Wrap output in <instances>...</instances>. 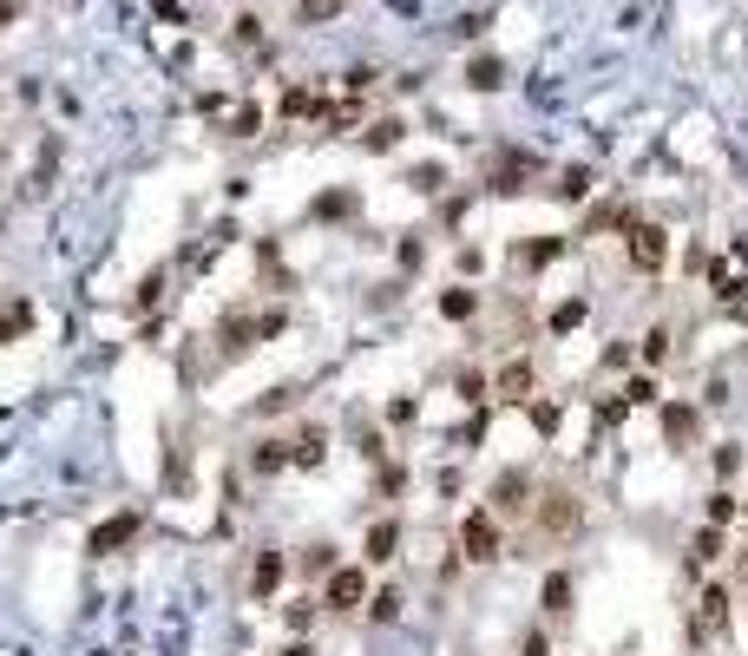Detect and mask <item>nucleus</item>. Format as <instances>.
Listing matches in <instances>:
<instances>
[{
	"instance_id": "40",
	"label": "nucleus",
	"mask_w": 748,
	"mask_h": 656,
	"mask_svg": "<svg viewBox=\"0 0 748 656\" xmlns=\"http://www.w3.org/2000/svg\"><path fill=\"white\" fill-rule=\"evenodd\" d=\"M283 617H289V631L302 637V631L316 623V604H309V597H296V604H283Z\"/></svg>"
},
{
	"instance_id": "34",
	"label": "nucleus",
	"mask_w": 748,
	"mask_h": 656,
	"mask_svg": "<svg viewBox=\"0 0 748 656\" xmlns=\"http://www.w3.org/2000/svg\"><path fill=\"white\" fill-rule=\"evenodd\" d=\"M407 492V467H374V499H401Z\"/></svg>"
},
{
	"instance_id": "41",
	"label": "nucleus",
	"mask_w": 748,
	"mask_h": 656,
	"mask_svg": "<svg viewBox=\"0 0 748 656\" xmlns=\"http://www.w3.org/2000/svg\"><path fill=\"white\" fill-rule=\"evenodd\" d=\"M230 40H237V46H257V40H263V20H257V14H237Z\"/></svg>"
},
{
	"instance_id": "5",
	"label": "nucleus",
	"mask_w": 748,
	"mask_h": 656,
	"mask_svg": "<svg viewBox=\"0 0 748 656\" xmlns=\"http://www.w3.org/2000/svg\"><path fill=\"white\" fill-rule=\"evenodd\" d=\"M624 243H630V269H644V276H656V269L670 263V230H663V224H636V217H630Z\"/></svg>"
},
{
	"instance_id": "23",
	"label": "nucleus",
	"mask_w": 748,
	"mask_h": 656,
	"mask_svg": "<svg viewBox=\"0 0 748 656\" xmlns=\"http://www.w3.org/2000/svg\"><path fill=\"white\" fill-rule=\"evenodd\" d=\"M703 276H709V289H715V303H723V309H742V276H729L715 256L703 263Z\"/></svg>"
},
{
	"instance_id": "3",
	"label": "nucleus",
	"mask_w": 748,
	"mask_h": 656,
	"mask_svg": "<svg viewBox=\"0 0 748 656\" xmlns=\"http://www.w3.org/2000/svg\"><path fill=\"white\" fill-rule=\"evenodd\" d=\"M138 532H145V512H138V506H119L112 518H99V526L86 532V552H92V558H112V552H125V545H138Z\"/></svg>"
},
{
	"instance_id": "11",
	"label": "nucleus",
	"mask_w": 748,
	"mask_h": 656,
	"mask_svg": "<svg viewBox=\"0 0 748 656\" xmlns=\"http://www.w3.org/2000/svg\"><path fill=\"white\" fill-rule=\"evenodd\" d=\"M355 210H362V190H348V184L316 190V204H309V217H316V224H348Z\"/></svg>"
},
{
	"instance_id": "17",
	"label": "nucleus",
	"mask_w": 748,
	"mask_h": 656,
	"mask_svg": "<svg viewBox=\"0 0 748 656\" xmlns=\"http://www.w3.org/2000/svg\"><path fill=\"white\" fill-rule=\"evenodd\" d=\"M723 623H729V584H709L696 597V637L703 631H723Z\"/></svg>"
},
{
	"instance_id": "33",
	"label": "nucleus",
	"mask_w": 748,
	"mask_h": 656,
	"mask_svg": "<svg viewBox=\"0 0 748 656\" xmlns=\"http://www.w3.org/2000/svg\"><path fill=\"white\" fill-rule=\"evenodd\" d=\"M302 400V388H296V381H276V388L257 400V414H283V407H296Z\"/></svg>"
},
{
	"instance_id": "4",
	"label": "nucleus",
	"mask_w": 748,
	"mask_h": 656,
	"mask_svg": "<svg viewBox=\"0 0 748 656\" xmlns=\"http://www.w3.org/2000/svg\"><path fill=\"white\" fill-rule=\"evenodd\" d=\"M362 604H368V564H335L322 578V611L348 617V611H362Z\"/></svg>"
},
{
	"instance_id": "39",
	"label": "nucleus",
	"mask_w": 748,
	"mask_h": 656,
	"mask_svg": "<svg viewBox=\"0 0 748 656\" xmlns=\"http://www.w3.org/2000/svg\"><path fill=\"white\" fill-rule=\"evenodd\" d=\"M413 420H421V400H387V427H413Z\"/></svg>"
},
{
	"instance_id": "49",
	"label": "nucleus",
	"mask_w": 748,
	"mask_h": 656,
	"mask_svg": "<svg viewBox=\"0 0 748 656\" xmlns=\"http://www.w3.org/2000/svg\"><path fill=\"white\" fill-rule=\"evenodd\" d=\"M480 269H486V250H473V243H466V250H460V276H480Z\"/></svg>"
},
{
	"instance_id": "15",
	"label": "nucleus",
	"mask_w": 748,
	"mask_h": 656,
	"mask_svg": "<svg viewBox=\"0 0 748 656\" xmlns=\"http://www.w3.org/2000/svg\"><path fill=\"white\" fill-rule=\"evenodd\" d=\"M466 86H473V92H499V86H506V60H499V53H473V60H466Z\"/></svg>"
},
{
	"instance_id": "21",
	"label": "nucleus",
	"mask_w": 748,
	"mask_h": 656,
	"mask_svg": "<svg viewBox=\"0 0 748 656\" xmlns=\"http://www.w3.org/2000/svg\"><path fill=\"white\" fill-rule=\"evenodd\" d=\"M401 139H407V119H401V112H387V119H374V125L362 131V145H368V151H394Z\"/></svg>"
},
{
	"instance_id": "25",
	"label": "nucleus",
	"mask_w": 748,
	"mask_h": 656,
	"mask_svg": "<svg viewBox=\"0 0 748 656\" xmlns=\"http://www.w3.org/2000/svg\"><path fill=\"white\" fill-rule=\"evenodd\" d=\"M636 362H644V368H663V362H670V328H644V342H636Z\"/></svg>"
},
{
	"instance_id": "1",
	"label": "nucleus",
	"mask_w": 748,
	"mask_h": 656,
	"mask_svg": "<svg viewBox=\"0 0 748 656\" xmlns=\"http://www.w3.org/2000/svg\"><path fill=\"white\" fill-rule=\"evenodd\" d=\"M532 532L539 538H571L578 526H585V506H578V492L571 486H545V492H532Z\"/></svg>"
},
{
	"instance_id": "19",
	"label": "nucleus",
	"mask_w": 748,
	"mask_h": 656,
	"mask_svg": "<svg viewBox=\"0 0 748 656\" xmlns=\"http://www.w3.org/2000/svg\"><path fill=\"white\" fill-rule=\"evenodd\" d=\"M473 315H480V289H466V283L440 289V322H473Z\"/></svg>"
},
{
	"instance_id": "8",
	"label": "nucleus",
	"mask_w": 748,
	"mask_h": 656,
	"mask_svg": "<svg viewBox=\"0 0 748 656\" xmlns=\"http://www.w3.org/2000/svg\"><path fill=\"white\" fill-rule=\"evenodd\" d=\"M283 584H289V552H283V545H263L257 564H249V597H257V604H269Z\"/></svg>"
},
{
	"instance_id": "2",
	"label": "nucleus",
	"mask_w": 748,
	"mask_h": 656,
	"mask_svg": "<svg viewBox=\"0 0 748 656\" xmlns=\"http://www.w3.org/2000/svg\"><path fill=\"white\" fill-rule=\"evenodd\" d=\"M460 558L466 564H492V558H506V526H499V512L492 506H473L460 518Z\"/></svg>"
},
{
	"instance_id": "18",
	"label": "nucleus",
	"mask_w": 748,
	"mask_h": 656,
	"mask_svg": "<svg viewBox=\"0 0 748 656\" xmlns=\"http://www.w3.org/2000/svg\"><path fill=\"white\" fill-rule=\"evenodd\" d=\"M565 250H571V236H532V243H519V263L525 269H551Z\"/></svg>"
},
{
	"instance_id": "44",
	"label": "nucleus",
	"mask_w": 748,
	"mask_h": 656,
	"mask_svg": "<svg viewBox=\"0 0 748 656\" xmlns=\"http://www.w3.org/2000/svg\"><path fill=\"white\" fill-rule=\"evenodd\" d=\"M421 263H427V243H421V236H401V269L413 276V269H421Z\"/></svg>"
},
{
	"instance_id": "13",
	"label": "nucleus",
	"mask_w": 748,
	"mask_h": 656,
	"mask_svg": "<svg viewBox=\"0 0 748 656\" xmlns=\"http://www.w3.org/2000/svg\"><path fill=\"white\" fill-rule=\"evenodd\" d=\"M394 552H401V518H374L362 538V564H394Z\"/></svg>"
},
{
	"instance_id": "27",
	"label": "nucleus",
	"mask_w": 748,
	"mask_h": 656,
	"mask_svg": "<svg viewBox=\"0 0 748 656\" xmlns=\"http://www.w3.org/2000/svg\"><path fill=\"white\" fill-rule=\"evenodd\" d=\"M316 112H322V131H335V139L362 125V105H316Z\"/></svg>"
},
{
	"instance_id": "38",
	"label": "nucleus",
	"mask_w": 748,
	"mask_h": 656,
	"mask_svg": "<svg viewBox=\"0 0 748 656\" xmlns=\"http://www.w3.org/2000/svg\"><path fill=\"white\" fill-rule=\"evenodd\" d=\"M453 388H460V400H486V374H480V368H460Z\"/></svg>"
},
{
	"instance_id": "28",
	"label": "nucleus",
	"mask_w": 748,
	"mask_h": 656,
	"mask_svg": "<svg viewBox=\"0 0 748 656\" xmlns=\"http://www.w3.org/2000/svg\"><path fill=\"white\" fill-rule=\"evenodd\" d=\"M525 414H532V427L545 433V440L565 427V407H559V400H525Z\"/></svg>"
},
{
	"instance_id": "9",
	"label": "nucleus",
	"mask_w": 748,
	"mask_h": 656,
	"mask_svg": "<svg viewBox=\"0 0 748 656\" xmlns=\"http://www.w3.org/2000/svg\"><path fill=\"white\" fill-rule=\"evenodd\" d=\"M532 492H539V479H532V473H525V467H506V473L492 479L486 506H492L499 518H506V512H525V506H532Z\"/></svg>"
},
{
	"instance_id": "10",
	"label": "nucleus",
	"mask_w": 748,
	"mask_h": 656,
	"mask_svg": "<svg viewBox=\"0 0 748 656\" xmlns=\"http://www.w3.org/2000/svg\"><path fill=\"white\" fill-rule=\"evenodd\" d=\"M263 335H257V322H249L243 309H224V322H217V354H224V362H243L249 348H257Z\"/></svg>"
},
{
	"instance_id": "29",
	"label": "nucleus",
	"mask_w": 748,
	"mask_h": 656,
	"mask_svg": "<svg viewBox=\"0 0 748 656\" xmlns=\"http://www.w3.org/2000/svg\"><path fill=\"white\" fill-rule=\"evenodd\" d=\"M158 303H164V269H151V276L138 283V295H131V315H151Z\"/></svg>"
},
{
	"instance_id": "16",
	"label": "nucleus",
	"mask_w": 748,
	"mask_h": 656,
	"mask_svg": "<svg viewBox=\"0 0 748 656\" xmlns=\"http://www.w3.org/2000/svg\"><path fill=\"white\" fill-rule=\"evenodd\" d=\"M539 604H545V617H551V623H559V617H571V571H545Z\"/></svg>"
},
{
	"instance_id": "26",
	"label": "nucleus",
	"mask_w": 748,
	"mask_h": 656,
	"mask_svg": "<svg viewBox=\"0 0 748 656\" xmlns=\"http://www.w3.org/2000/svg\"><path fill=\"white\" fill-rule=\"evenodd\" d=\"M624 400H630V407H650V400H663V388H656V368L630 374V381H624Z\"/></svg>"
},
{
	"instance_id": "46",
	"label": "nucleus",
	"mask_w": 748,
	"mask_h": 656,
	"mask_svg": "<svg viewBox=\"0 0 748 656\" xmlns=\"http://www.w3.org/2000/svg\"><path fill=\"white\" fill-rule=\"evenodd\" d=\"M440 178H447L440 164H421V171H413V190H421V198H433V190H440Z\"/></svg>"
},
{
	"instance_id": "37",
	"label": "nucleus",
	"mask_w": 748,
	"mask_h": 656,
	"mask_svg": "<svg viewBox=\"0 0 748 656\" xmlns=\"http://www.w3.org/2000/svg\"><path fill=\"white\" fill-rule=\"evenodd\" d=\"M309 112H316V92L309 86H289L283 92V119H309Z\"/></svg>"
},
{
	"instance_id": "45",
	"label": "nucleus",
	"mask_w": 748,
	"mask_h": 656,
	"mask_svg": "<svg viewBox=\"0 0 748 656\" xmlns=\"http://www.w3.org/2000/svg\"><path fill=\"white\" fill-rule=\"evenodd\" d=\"M715 473H723V479L742 473V447H735V440H729V447H715Z\"/></svg>"
},
{
	"instance_id": "43",
	"label": "nucleus",
	"mask_w": 748,
	"mask_h": 656,
	"mask_svg": "<svg viewBox=\"0 0 748 656\" xmlns=\"http://www.w3.org/2000/svg\"><path fill=\"white\" fill-rule=\"evenodd\" d=\"M519 656H551V637H545V623H532V631L519 637Z\"/></svg>"
},
{
	"instance_id": "32",
	"label": "nucleus",
	"mask_w": 748,
	"mask_h": 656,
	"mask_svg": "<svg viewBox=\"0 0 748 656\" xmlns=\"http://www.w3.org/2000/svg\"><path fill=\"white\" fill-rule=\"evenodd\" d=\"M559 198H565V204H585V198H591V171H585V164H571V171L559 178Z\"/></svg>"
},
{
	"instance_id": "42",
	"label": "nucleus",
	"mask_w": 748,
	"mask_h": 656,
	"mask_svg": "<svg viewBox=\"0 0 748 656\" xmlns=\"http://www.w3.org/2000/svg\"><path fill=\"white\" fill-rule=\"evenodd\" d=\"M578 322H585V303H565V309H551V335H571Z\"/></svg>"
},
{
	"instance_id": "12",
	"label": "nucleus",
	"mask_w": 748,
	"mask_h": 656,
	"mask_svg": "<svg viewBox=\"0 0 748 656\" xmlns=\"http://www.w3.org/2000/svg\"><path fill=\"white\" fill-rule=\"evenodd\" d=\"M249 473H257V479H283L289 473V433H263V440L249 447Z\"/></svg>"
},
{
	"instance_id": "50",
	"label": "nucleus",
	"mask_w": 748,
	"mask_h": 656,
	"mask_svg": "<svg viewBox=\"0 0 748 656\" xmlns=\"http://www.w3.org/2000/svg\"><path fill=\"white\" fill-rule=\"evenodd\" d=\"M283 656H316V650H309V643H289V650H283Z\"/></svg>"
},
{
	"instance_id": "36",
	"label": "nucleus",
	"mask_w": 748,
	"mask_h": 656,
	"mask_svg": "<svg viewBox=\"0 0 748 656\" xmlns=\"http://www.w3.org/2000/svg\"><path fill=\"white\" fill-rule=\"evenodd\" d=\"M703 512H709V526H729V518L742 512V499H735V492L723 486V492H709V506H703Z\"/></svg>"
},
{
	"instance_id": "22",
	"label": "nucleus",
	"mask_w": 748,
	"mask_h": 656,
	"mask_svg": "<svg viewBox=\"0 0 748 656\" xmlns=\"http://www.w3.org/2000/svg\"><path fill=\"white\" fill-rule=\"evenodd\" d=\"M26 328H34V303H26V295H14V303L0 309V348H7V342H20Z\"/></svg>"
},
{
	"instance_id": "47",
	"label": "nucleus",
	"mask_w": 748,
	"mask_h": 656,
	"mask_svg": "<svg viewBox=\"0 0 748 656\" xmlns=\"http://www.w3.org/2000/svg\"><path fill=\"white\" fill-rule=\"evenodd\" d=\"M164 486H171V492H178V486H190V459H178V453L164 459Z\"/></svg>"
},
{
	"instance_id": "48",
	"label": "nucleus",
	"mask_w": 748,
	"mask_h": 656,
	"mask_svg": "<svg viewBox=\"0 0 748 656\" xmlns=\"http://www.w3.org/2000/svg\"><path fill=\"white\" fill-rule=\"evenodd\" d=\"M624 407H630L624 394H617V400H597V427H617V420H624Z\"/></svg>"
},
{
	"instance_id": "7",
	"label": "nucleus",
	"mask_w": 748,
	"mask_h": 656,
	"mask_svg": "<svg viewBox=\"0 0 748 656\" xmlns=\"http://www.w3.org/2000/svg\"><path fill=\"white\" fill-rule=\"evenodd\" d=\"M532 388H539V368L525 362V354H512V362H499L486 374V394L492 400H532Z\"/></svg>"
},
{
	"instance_id": "30",
	"label": "nucleus",
	"mask_w": 748,
	"mask_h": 656,
	"mask_svg": "<svg viewBox=\"0 0 748 656\" xmlns=\"http://www.w3.org/2000/svg\"><path fill=\"white\" fill-rule=\"evenodd\" d=\"M302 571H309V578H328V571H335V545H328V538H316L309 552H302Z\"/></svg>"
},
{
	"instance_id": "20",
	"label": "nucleus",
	"mask_w": 748,
	"mask_h": 656,
	"mask_svg": "<svg viewBox=\"0 0 748 656\" xmlns=\"http://www.w3.org/2000/svg\"><path fill=\"white\" fill-rule=\"evenodd\" d=\"M729 552V538H723V526H703L696 538H689V564H696V571H709L715 558H723Z\"/></svg>"
},
{
	"instance_id": "31",
	"label": "nucleus",
	"mask_w": 748,
	"mask_h": 656,
	"mask_svg": "<svg viewBox=\"0 0 748 656\" xmlns=\"http://www.w3.org/2000/svg\"><path fill=\"white\" fill-rule=\"evenodd\" d=\"M257 125H263V105H249V99H243L237 112H230V125H224V131H230V139H257Z\"/></svg>"
},
{
	"instance_id": "6",
	"label": "nucleus",
	"mask_w": 748,
	"mask_h": 656,
	"mask_svg": "<svg viewBox=\"0 0 748 656\" xmlns=\"http://www.w3.org/2000/svg\"><path fill=\"white\" fill-rule=\"evenodd\" d=\"M656 420H663V440H670L676 453H689L703 440V407L696 400H656Z\"/></svg>"
},
{
	"instance_id": "14",
	"label": "nucleus",
	"mask_w": 748,
	"mask_h": 656,
	"mask_svg": "<svg viewBox=\"0 0 748 656\" xmlns=\"http://www.w3.org/2000/svg\"><path fill=\"white\" fill-rule=\"evenodd\" d=\"M322 459H328V427H302L296 440H289V467L296 473H316Z\"/></svg>"
},
{
	"instance_id": "35",
	"label": "nucleus",
	"mask_w": 748,
	"mask_h": 656,
	"mask_svg": "<svg viewBox=\"0 0 748 656\" xmlns=\"http://www.w3.org/2000/svg\"><path fill=\"white\" fill-rule=\"evenodd\" d=\"M342 14V0H296V20L302 26H322V20H335Z\"/></svg>"
},
{
	"instance_id": "24",
	"label": "nucleus",
	"mask_w": 748,
	"mask_h": 656,
	"mask_svg": "<svg viewBox=\"0 0 748 656\" xmlns=\"http://www.w3.org/2000/svg\"><path fill=\"white\" fill-rule=\"evenodd\" d=\"M401 604H407V597H401L394 584H381V591L368 584V604H362V611H368V623H394V617H401Z\"/></svg>"
}]
</instances>
